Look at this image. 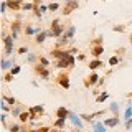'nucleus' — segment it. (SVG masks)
<instances>
[{
    "label": "nucleus",
    "mask_w": 132,
    "mask_h": 132,
    "mask_svg": "<svg viewBox=\"0 0 132 132\" xmlns=\"http://www.w3.org/2000/svg\"><path fill=\"white\" fill-rule=\"evenodd\" d=\"M76 60H78V61H84V60H86V55H84V53H81V55L78 53V55H76Z\"/></svg>",
    "instance_id": "obj_46"
},
{
    "label": "nucleus",
    "mask_w": 132,
    "mask_h": 132,
    "mask_svg": "<svg viewBox=\"0 0 132 132\" xmlns=\"http://www.w3.org/2000/svg\"><path fill=\"white\" fill-rule=\"evenodd\" d=\"M58 8H60V3H56V2L48 3V10H50V12H56Z\"/></svg>",
    "instance_id": "obj_35"
},
{
    "label": "nucleus",
    "mask_w": 132,
    "mask_h": 132,
    "mask_svg": "<svg viewBox=\"0 0 132 132\" xmlns=\"http://www.w3.org/2000/svg\"><path fill=\"white\" fill-rule=\"evenodd\" d=\"M66 25H58V27H55V28H50V30H51V36L53 38H61V36L64 35V31H66Z\"/></svg>",
    "instance_id": "obj_10"
},
{
    "label": "nucleus",
    "mask_w": 132,
    "mask_h": 132,
    "mask_svg": "<svg viewBox=\"0 0 132 132\" xmlns=\"http://www.w3.org/2000/svg\"><path fill=\"white\" fill-rule=\"evenodd\" d=\"M69 112H71V111L66 109V106H60L56 109V117L58 119H66V121H68V119H69Z\"/></svg>",
    "instance_id": "obj_14"
},
{
    "label": "nucleus",
    "mask_w": 132,
    "mask_h": 132,
    "mask_svg": "<svg viewBox=\"0 0 132 132\" xmlns=\"http://www.w3.org/2000/svg\"><path fill=\"white\" fill-rule=\"evenodd\" d=\"M78 7H79V0H66V2H64V8H63V15L68 16L73 10H76Z\"/></svg>",
    "instance_id": "obj_5"
},
{
    "label": "nucleus",
    "mask_w": 132,
    "mask_h": 132,
    "mask_svg": "<svg viewBox=\"0 0 132 132\" xmlns=\"http://www.w3.org/2000/svg\"><path fill=\"white\" fill-rule=\"evenodd\" d=\"M126 129H127V130H130V129H132V119L126 121Z\"/></svg>",
    "instance_id": "obj_47"
},
{
    "label": "nucleus",
    "mask_w": 132,
    "mask_h": 132,
    "mask_svg": "<svg viewBox=\"0 0 132 132\" xmlns=\"http://www.w3.org/2000/svg\"><path fill=\"white\" fill-rule=\"evenodd\" d=\"M0 8H2V13H5V12H7V8H8L7 0H2V7H0Z\"/></svg>",
    "instance_id": "obj_43"
},
{
    "label": "nucleus",
    "mask_w": 132,
    "mask_h": 132,
    "mask_svg": "<svg viewBox=\"0 0 132 132\" xmlns=\"http://www.w3.org/2000/svg\"><path fill=\"white\" fill-rule=\"evenodd\" d=\"M38 55H36V53H28V55H27V63H30V64H33V66H35V61L36 60H38Z\"/></svg>",
    "instance_id": "obj_29"
},
{
    "label": "nucleus",
    "mask_w": 132,
    "mask_h": 132,
    "mask_svg": "<svg viewBox=\"0 0 132 132\" xmlns=\"http://www.w3.org/2000/svg\"><path fill=\"white\" fill-rule=\"evenodd\" d=\"M69 51H71V55H76V53H78V48H71Z\"/></svg>",
    "instance_id": "obj_49"
},
{
    "label": "nucleus",
    "mask_w": 132,
    "mask_h": 132,
    "mask_svg": "<svg viewBox=\"0 0 132 132\" xmlns=\"http://www.w3.org/2000/svg\"><path fill=\"white\" fill-rule=\"evenodd\" d=\"M107 63H109V66H117L119 63H121V58H119L117 55H114V56L109 58V61H107Z\"/></svg>",
    "instance_id": "obj_30"
},
{
    "label": "nucleus",
    "mask_w": 132,
    "mask_h": 132,
    "mask_svg": "<svg viewBox=\"0 0 132 132\" xmlns=\"http://www.w3.org/2000/svg\"><path fill=\"white\" fill-rule=\"evenodd\" d=\"M12 79H13V74H12V73H7L5 78H3V81H5V82H10Z\"/></svg>",
    "instance_id": "obj_41"
},
{
    "label": "nucleus",
    "mask_w": 132,
    "mask_h": 132,
    "mask_svg": "<svg viewBox=\"0 0 132 132\" xmlns=\"http://www.w3.org/2000/svg\"><path fill=\"white\" fill-rule=\"evenodd\" d=\"M23 28H25V25L22 23V20H13L12 25H10V35L16 40V38H18V35L23 31Z\"/></svg>",
    "instance_id": "obj_2"
},
{
    "label": "nucleus",
    "mask_w": 132,
    "mask_h": 132,
    "mask_svg": "<svg viewBox=\"0 0 132 132\" xmlns=\"http://www.w3.org/2000/svg\"><path fill=\"white\" fill-rule=\"evenodd\" d=\"M129 119H132V102L130 101L126 106V111H124V121H129Z\"/></svg>",
    "instance_id": "obj_22"
},
{
    "label": "nucleus",
    "mask_w": 132,
    "mask_h": 132,
    "mask_svg": "<svg viewBox=\"0 0 132 132\" xmlns=\"http://www.w3.org/2000/svg\"><path fill=\"white\" fill-rule=\"evenodd\" d=\"M23 0H7V5H8V8H12V10H20V8L23 7Z\"/></svg>",
    "instance_id": "obj_16"
},
{
    "label": "nucleus",
    "mask_w": 132,
    "mask_h": 132,
    "mask_svg": "<svg viewBox=\"0 0 132 132\" xmlns=\"http://www.w3.org/2000/svg\"><path fill=\"white\" fill-rule=\"evenodd\" d=\"M56 82L61 86L63 89H69V76L66 73H63V74H60V76L56 78Z\"/></svg>",
    "instance_id": "obj_11"
},
{
    "label": "nucleus",
    "mask_w": 132,
    "mask_h": 132,
    "mask_svg": "<svg viewBox=\"0 0 132 132\" xmlns=\"http://www.w3.org/2000/svg\"><path fill=\"white\" fill-rule=\"evenodd\" d=\"M101 66H104V63H102L99 58H96V60H91V61H89L88 68L91 69V71H96V69H97V68H101Z\"/></svg>",
    "instance_id": "obj_18"
},
{
    "label": "nucleus",
    "mask_w": 132,
    "mask_h": 132,
    "mask_svg": "<svg viewBox=\"0 0 132 132\" xmlns=\"http://www.w3.org/2000/svg\"><path fill=\"white\" fill-rule=\"evenodd\" d=\"M16 53H18V55H28V46H20L18 50H16Z\"/></svg>",
    "instance_id": "obj_36"
},
{
    "label": "nucleus",
    "mask_w": 132,
    "mask_h": 132,
    "mask_svg": "<svg viewBox=\"0 0 132 132\" xmlns=\"http://www.w3.org/2000/svg\"><path fill=\"white\" fill-rule=\"evenodd\" d=\"M22 10H25V12H28V10H35V5H33V2H25V3H23V7H22Z\"/></svg>",
    "instance_id": "obj_33"
},
{
    "label": "nucleus",
    "mask_w": 132,
    "mask_h": 132,
    "mask_svg": "<svg viewBox=\"0 0 132 132\" xmlns=\"http://www.w3.org/2000/svg\"><path fill=\"white\" fill-rule=\"evenodd\" d=\"M51 56L56 58L58 61L60 60H68V58L71 56V51H69V50H63V48H55V50H51Z\"/></svg>",
    "instance_id": "obj_4"
},
{
    "label": "nucleus",
    "mask_w": 132,
    "mask_h": 132,
    "mask_svg": "<svg viewBox=\"0 0 132 132\" xmlns=\"http://www.w3.org/2000/svg\"><path fill=\"white\" fill-rule=\"evenodd\" d=\"M69 60V58H68ZM68 60H60V61H56V68H60V69H66V68H71L69 66V61Z\"/></svg>",
    "instance_id": "obj_26"
},
{
    "label": "nucleus",
    "mask_w": 132,
    "mask_h": 132,
    "mask_svg": "<svg viewBox=\"0 0 132 132\" xmlns=\"http://www.w3.org/2000/svg\"><path fill=\"white\" fill-rule=\"evenodd\" d=\"M124 51H126V50H124V48H117V50H116V55H117L119 56V53H121V55H122V53Z\"/></svg>",
    "instance_id": "obj_48"
},
{
    "label": "nucleus",
    "mask_w": 132,
    "mask_h": 132,
    "mask_svg": "<svg viewBox=\"0 0 132 132\" xmlns=\"http://www.w3.org/2000/svg\"><path fill=\"white\" fill-rule=\"evenodd\" d=\"M31 86L33 88H38V81H31Z\"/></svg>",
    "instance_id": "obj_50"
},
{
    "label": "nucleus",
    "mask_w": 132,
    "mask_h": 132,
    "mask_svg": "<svg viewBox=\"0 0 132 132\" xmlns=\"http://www.w3.org/2000/svg\"><path fill=\"white\" fill-rule=\"evenodd\" d=\"M20 71H22V66H18V64H15L13 68H12V74H13V76H16V74H20Z\"/></svg>",
    "instance_id": "obj_37"
},
{
    "label": "nucleus",
    "mask_w": 132,
    "mask_h": 132,
    "mask_svg": "<svg viewBox=\"0 0 132 132\" xmlns=\"http://www.w3.org/2000/svg\"><path fill=\"white\" fill-rule=\"evenodd\" d=\"M99 79H101V78H99V74H97L96 71H93V73H91L88 78H86V81H84V86H86V88H91V86L97 84V82H99Z\"/></svg>",
    "instance_id": "obj_9"
},
{
    "label": "nucleus",
    "mask_w": 132,
    "mask_h": 132,
    "mask_svg": "<svg viewBox=\"0 0 132 132\" xmlns=\"http://www.w3.org/2000/svg\"><path fill=\"white\" fill-rule=\"evenodd\" d=\"M43 31V28L41 27H33V25H25V28H23V33L27 36H33V35H38V33Z\"/></svg>",
    "instance_id": "obj_6"
},
{
    "label": "nucleus",
    "mask_w": 132,
    "mask_h": 132,
    "mask_svg": "<svg viewBox=\"0 0 132 132\" xmlns=\"http://www.w3.org/2000/svg\"><path fill=\"white\" fill-rule=\"evenodd\" d=\"M104 79H106V78H101V79H99V82H97V86H102V82H104Z\"/></svg>",
    "instance_id": "obj_51"
},
{
    "label": "nucleus",
    "mask_w": 132,
    "mask_h": 132,
    "mask_svg": "<svg viewBox=\"0 0 132 132\" xmlns=\"http://www.w3.org/2000/svg\"><path fill=\"white\" fill-rule=\"evenodd\" d=\"M2 99H5V101H7V102H8V104H10L12 107L18 104V102H16V99H15L13 96H5V94H3V96H2Z\"/></svg>",
    "instance_id": "obj_31"
},
{
    "label": "nucleus",
    "mask_w": 132,
    "mask_h": 132,
    "mask_svg": "<svg viewBox=\"0 0 132 132\" xmlns=\"http://www.w3.org/2000/svg\"><path fill=\"white\" fill-rule=\"evenodd\" d=\"M102 53H104V46H102V45H99V46H91V55H93L94 60L99 58Z\"/></svg>",
    "instance_id": "obj_17"
},
{
    "label": "nucleus",
    "mask_w": 132,
    "mask_h": 132,
    "mask_svg": "<svg viewBox=\"0 0 132 132\" xmlns=\"http://www.w3.org/2000/svg\"><path fill=\"white\" fill-rule=\"evenodd\" d=\"M46 12H48V5H43V3H41V5H40V15L46 13Z\"/></svg>",
    "instance_id": "obj_42"
},
{
    "label": "nucleus",
    "mask_w": 132,
    "mask_h": 132,
    "mask_svg": "<svg viewBox=\"0 0 132 132\" xmlns=\"http://www.w3.org/2000/svg\"><path fill=\"white\" fill-rule=\"evenodd\" d=\"M58 25H61L60 18H55V20H53V22H51V27H50V28H55V27H58Z\"/></svg>",
    "instance_id": "obj_44"
},
{
    "label": "nucleus",
    "mask_w": 132,
    "mask_h": 132,
    "mask_svg": "<svg viewBox=\"0 0 132 132\" xmlns=\"http://www.w3.org/2000/svg\"><path fill=\"white\" fill-rule=\"evenodd\" d=\"M112 31L124 33V31H126V27H124V25H116V27H112Z\"/></svg>",
    "instance_id": "obj_38"
},
{
    "label": "nucleus",
    "mask_w": 132,
    "mask_h": 132,
    "mask_svg": "<svg viewBox=\"0 0 132 132\" xmlns=\"http://www.w3.org/2000/svg\"><path fill=\"white\" fill-rule=\"evenodd\" d=\"M0 121H2L3 126H7V114L5 112H2V116H0Z\"/></svg>",
    "instance_id": "obj_45"
},
{
    "label": "nucleus",
    "mask_w": 132,
    "mask_h": 132,
    "mask_svg": "<svg viewBox=\"0 0 132 132\" xmlns=\"http://www.w3.org/2000/svg\"><path fill=\"white\" fill-rule=\"evenodd\" d=\"M74 35H76V27H74V25H68V28H66V31H64V36L71 41L74 38Z\"/></svg>",
    "instance_id": "obj_19"
},
{
    "label": "nucleus",
    "mask_w": 132,
    "mask_h": 132,
    "mask_svg": "<svg viewBox=\"0 0 132 132\" xmlns=\"http://www.w3.org/2000/svg\"><path fill=\"white\" fill-rule=\"evenodd\" d=\"M20 122L22 124H27L28 121H31V114H30V111H23L22 114H20Z\"/></svg>",
    "instance_id": "obj_21"
},
{
    "label": "nucleus",
    "mask_w": 132,
    "mask_h": 132,
    "mask_svg": "<svg viewBox=\"0 0 132 132\" xmlns=\"http://www.w3.org/2000/svg\"><path fill=\"white\" fill-rule=\"evenodd\" d=\"M7 127H8V130H10V132H22L23 130V126H20V124H16V122L10 124V126H7Z\"/></svg>",
    "instance_id": "obj_28"
},
{
    "label": "nucleus",
    "mask_w": 132,
    "mask_h": 132,
    "mask_svg": "<svg viewBox=\"0 0 132 132\" xmlns=\"http://www.w3.org/2000/svg\"><path fill=\"white\" fill-rule=\"evenodd\" d=\"M0 109H2V112H5V114H7V112H12V109H13V107L8 104L5 99H2V102H0Z\"/></svg>",
    "instance_id": "obj_23"
},
{
    "label": "nucleus",
    "mask_w": 132,
    "mask_h": 132,
    "mask_svg": "<svg viewBox=\"0 0 132 132\" xmlns=\"http://www.w3.org/2000/svg\"><path fill=\"white\" fill-rule=\"evenodd\" d=\"M68 61H69V66H71V68H74V64H76V56H74V55H71Z\"/></svg>",
    "instance_id": "obj_40"
},
{
    "label": "nucleus",
    "mask_w": 132,
    "mask_h": 132,
    "mask_svg": "<svg viewBox=\"0 0 132 132\" xmlns=\"http://www.w3.org/2000/svg\"><path fill=\"white\" fill-rule=\"evenodd\" d=\"M28 111H30L31 114V121H35V119H38V116H43L45 114V107L43 106H33V107H28Z\"/></svg>",
    "instance_id": "obj_7"
},
{
    "label": "nucleus",
    "mask_w": 132,
    "mask_h": 132,
    "mask_svg": "<svg viewBox=\"0 0 132 132\" xmlns=\"http://www.w3.org/2000/svg\"><path fill=\"white\" fill-rule=\"evenodd\" d=\"M23 112V107L20 106V104H16V106H13V109H12V116H13V117H20V114Z\"/></svg>",
    "instance_id": "obj_27"
},
{
    "label": "nucleus",
    "mask_w": 132,
    "mask_h": 132,
    "mask_svg": "<svg viewBox=\"0 0 132 132\" xmlns=\"http://www.w3.org/2000/svg\"><path fill=\"white\" fill-rule=\"evenodd\" d=\"M46 38H51V30H43L41 33H38V35L35 36V43L43 45L45 41H46Z\"/></svg>",
    "instance_id": "obj_8"
},
{
    "label": "nucleus",
    "mask_w": 132,
    "mask_h": 132,
    "mask_svg": "<svg viewBox=\"0 0 132 132\" xmlns=\"http://www.w3.org/2000/svg\"><path fill=\"white\" fill-rule=\"evenodd\" d=\"M69 122L73 124V127H74V132H79L84 129V124H82V119H81V116H78L76 112H69V119H68Z\"/></svg>",
    "instance_id": "obj_1"
},
{
    "label": "nucleus",
    "mask_w": 132,
    "mask_h": 132,
    "mask_svg": "<svg viewBox=\"0 0 132 132\" xmlns=\"http://www.w3.org/2000/svg\"><path fill=\"white\" fill-rule=\"evenodd\" d=\"M122 119H119V116H112V117H109V119H104V126L106 127H117L119 124H121Z\"/></svg>",
    "instance_id": "obj_13"
},
{
    "label": "nucleus",
    "mask_w": 132,
    "mask_h": 132,
    "mask_svg": "<svg viewBox=\"0 0 132 132\" xmlns=\"http://www.w3.org/2000/svg\"><path fill=\"white\" fill-rule=\"evenodd\" d=\"M99 45H102V36H97V38L93 41V46H99Z\"/></svg>",
    "instance_id": "obj_39"
},
{
    "label": "nucleus",
    "mask_w": 132,
    "mask_h": 132,
    "mask_svg": "<svg viewBox=\"0 0 132 132\" xmlns=\"http://www.w3.org/2000/svg\"><path fill=\"white\" fill-rule=\"evenodd\" d=\"M109 111H111V112H112L114 116H119V112H121V107H119V104H117V102H111V106H109Z\"/></svg>",
    "instance_id": "obj_25"
},
{
    "label": "nucleus",
    "mask_w": 132,
    "mask_h": 132,
    "mask_svg": "<svg viewBox=\"0 0 132 132\" xmlns=\"http://www.w3.org/2000/svg\"><path fill=\"white\" fill-rule=\"evenodd\" d=\"M15 66V58L13 60H8V58H2V69L3 71H12V68Z\"/></svg>",
    "instance_id": "obj_15"
},
{
    "label": "nucleus",
    "mask_w": 132,
    "mask_h": 132,
    "mask_svg": "<svg viewBox=\"0 0 132 132\" xmlns=\"http://www.w3.org/2000/svg\"><path fill=\"white\" fill-rule=\"evenodd\" d=\"M93 132H106V126L102 122H94L93 124Z\"/></svg>",
    "instance_id": "obj_24"
},
{
    "label": "nucleus",
    "mask_w": 132,
    "mask_h": 132,
    "mask_svg": "<svg viewBox=\"0 0 132 132\" xmlns=\"http://www.w3.org/2000/svg\"><path fill=\"white\" fill-rule=\"evenodd\" d=\"M130 43H132V33H130Z\"/></svg>",
    "instance_id": "obj_52"
},
{
    "label": "nucleus",
    "mask_w": 132,
    "mask_h": 132,
    "mask_svg": "<svg viewBox=\"0 0 132 132\" xmlns=\"http://www.w3.org/2000/svg\"><path fill=\"white\" fill-rule=\"evenodd\" d=\"M106 111H97V112H93V114H81V119L82 121H88L91 124H94V119L99 117V116H104Z\"/></svg>",
    "instance_id": "obj_12"
},
{
    "label": "nucleus",
    "mask_w": 132,
    "mask_h": 132,
    "mask_svg": "<svg viewBox=\"0 0 132 132\" xmlns=\"http://www.w3.org/2000/svg\"><path fill=\"white\" fill-rule=\"evenodd\" d=\"M38 63L43 64L45 68H48V66L51 64V63H50V60H48V58H45V56H40V58H38Z\"/></svg>",
    "instance_id": "obj_34"
},
{
    "label": "nucleus",
    "mask_w": 132,
    "mask_h": 132,
    "mask_svg": "<svg viewBox=\"0 0 132 132\" xmlns=\"http://www.w3.org/2000/svg\"><path fill=\"white\" fill-rule=\"evenodd\" d=\"M107 97H109V93H107V91H102V93L96 97V102H104Z\"/></svg>",
    "instance_id": "obj_32"
},
{
    "label": "nucleus",
    "mask_w": 132,
    "mask_h": 132,
    "mask_svg": "<svg viewBox=\"0 0 132 132\" xmlns=\"http://www.w3.org/2000/svg\"><path fill=\"white\" fill-rule=\"evenodd\" d=\"M33 71H35L36 76H40L41 79H50V69L48 68H45L43 64H40V63H36L35 66H33Z\"/></svg>",
    "instance_id": "obj_3"
},
{
    "label": "nucleus",
    "mask_w": 132,
    "mask_h": 132,
    "mask_svg": "<svg viewBox=\"0 0 132 132\" xmlns=\"http://www.w3.org/2000/svg\"><path fill=\"white\" fill-rule=\"evenodd\" d=\"M66 127V119H56L55 122H53V129H60L63 130Z\"/></svg>",
    "instance_id": "obj_20"
}]
</instances>
